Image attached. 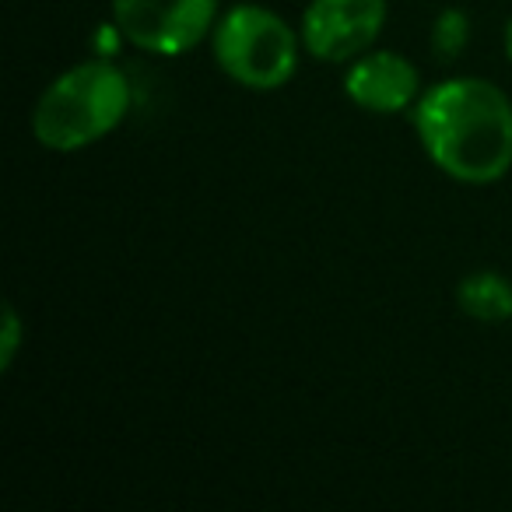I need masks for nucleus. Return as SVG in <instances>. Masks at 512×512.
Masks as SVG:
<instances>
[{
	"label": "nucleus",
	"instance_id": "f257e3e1",
	"mask_svg": "<svg viewBox=\"0 0 512 512\" xmlns=\"http://www.w3.org/2000/svg\"><path fill=\"white\" fill-rule=\"evenodd\" d=\"M414 130L428 158L456 183L488 186L512 169V102L484 78L432 85L418 99Z\"/></svg>",
	"mask_w": 512,
	"mask_h": 512
},
{
	"label": "nucleus",
	"instance_id": "f03ea898",
	"mask_svg": "<svg viewBox=\"0 0 512 512\" xmlns=\"http://www.w3.org/2000/svg\"><path fill=\"white\" fill-rule=\"evenodd\" d=\"M130 113V81L106 60H85L46 85L32 113V134L50 151H81L113 134Z\"/></svg>",
	"mask_w": 512,
	"mask_h": 512
},
{
	"label": "nucleus",
	"instance_id": "7ed1b4c3",
	"mask_svg": "<svg viewBox=\"0 0 512 512\" xmlns=\"http://www.w3.org/2000/svg\"><path fill=\"white\" fill-rule=\"evenodd\" d=\"M299 39L281 15L256 4H235L211 32L214 60L242 88L274 92L299 67Z\"/></svg>",
	"mask_w": 512,
	"mask_h": 512
},
{
	"label": "nucleus",
	"instance_id": "20e7f679",
	"mask_svg": "<svg viewBox=\"0 0 512 512\" xmlns=\"http://www.w3.org/2000/svg\"><path fill=\"white\" fill-rule=\"evenodd\" d=\"M116 29L144 53L179 57L218 25V0H113Z\"/></svg>",
	"mask_w": 512,
	"mask_h": 512
},
{
	"label": "nucleus",
	"instance_id": "39448f33",
	"mask_svg": "<svg viewBox=\"0 0 512 512\" xmlns=\"http://www.w3.org/2000/svg\"><path fill=\"white\" fill-rule=\"evenodd\" d=\"M386 25V0H313L302 18V46L323 64L369 53Z\"/></svg>",
	"mask_w": 512,
	"mask_h": 512
},
{
	"label": "nucleus",
	"instance_id": "423d86ee",
	"mask_svg": "<svg viewBox=\"0 0 512 512\" xmlns=\"http://www.w3.org/2000/svg\"><path fill=\"white\" fill-rule=\"evenodd\" d=\"M344 92L358 109L369 113H400L421 99V74L404 53L376 50L351 60L344 74Z\"/></svg>",
	"mask_w": 512,
	"mask_h": 512
},
{
	"label": "nucleus",
	"instance_id": "0eeeda50",
	"mask_svg": "<svg viewBox=\"0 0 512 512\" xmlns=\"http://www.w3.org/2000/svg\"><path fill=\"white\" fill-rule=\"evenodd\" d=\"M456 302L470 320L481 323H502L512 320V285L509 278L495 271H477L467 274L456 288Z\"/></svg>",
	"mask_w": 512,
	"mask_h": 512
},
{
	"label": "nucleus",
	"instance_id": "6e6552de",
	"mask_svg": "<svg viewBox=\"0 0 512 512\" xmlns=\"http://www.w3.org/2000/svg\"><path fill=\"white\" fill-rule=\"evenodd\" d=\"M467 39H470V18L463 11L449 8L435 18L432 25V53L439 60H456L463 50H467Z\"/></svg>",
	"mask_w": 512,
	"mask_h": 512
},
{
	"label": "nucleus",
	"instance_id": "1a4fd4ad",
	"mask_svg": "<svg viewBox=\"0 0 512 512\" xmlns=\"http://www.w3.org/2000/svg\"><path fill=\"white\" fill-rule=\"evenodd\" d=\"M18 348H22V316L8 302L4 306V334H0V372H8L15 365Z\"/></svg>",
	"mask_w": 512,
	"mask_h": 512
},
{
	"label": "nucleus",
	"instance_id": "9d476101",
	"mask_svg": "<svg viewBox=\"0 0 512 512\" xmlns=\"http://www.w3.org/2000/svg\"><path fill=\"white\" fill-rule=\"evenodd\" d=\"M505 57L512 60V18H509V25H505Z\"/></svg>",
	"mask_w": 512,
	"mask_h": 512
}]
</instances>
